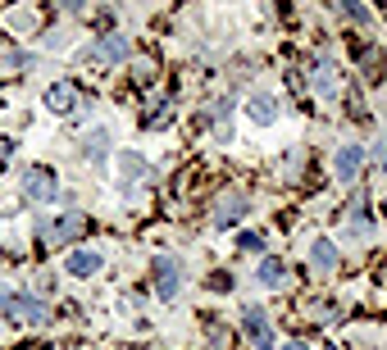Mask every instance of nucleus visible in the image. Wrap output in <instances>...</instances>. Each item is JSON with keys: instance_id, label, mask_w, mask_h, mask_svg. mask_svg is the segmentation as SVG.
<instances>
[{"instance_id": "1", "label": "nucleus", "mask_w": 387, "mask_h": 350, "mask_svg": "<svg viewBox=\"0 0 387 350\" xmlns=\"http://www.w3.org/2000/svg\"><path fill=\"white\" fill-rule=\"evenodd\" d=\"M0 314L10 318V323H19V328H46L50 323V305L37 300V295H10Z\"/></svg>"}, {"instance_id": "2", "label": "nucleus", "mask_w": 387, "mask_h": 350, "mask_svg": "<svg viewBox=\"0 0 387 350\" xmlns=\"http://www.w3.org/2000/svg\"><path fill=\"white\" fill-rule=\"evenodd\" d=\"M23 196H28V200H37V205L55 200V196H59V182H55V173H50L46 164L23 168Z\"/></svg>"}, {"instance_id": "3", "label": "nucleus", "mask_w": 387, "mask_h": 350, "mask_svg": "<svg viewBox=\"0 0 387 350\" xmlns=\"http://www.w3.org/2000/svg\"><path fill=\"white\" fill-rule=\"evenodd\" d=\"M41 105H46V110H50V114H59V119H64V114H73L77 105H82V91H77L73 82H68V77H64V82H50V87H46Z\"/></svg>"}, {"instance_id": "4", "label": "nucleus", "mask_w": 387, "mask_h": 350, "mask_svg": "<svg viewBox=\"0 0 387 350\" xmlns=\"http://www.w3.org/2000/svg\"><path fill=\"white\" fill-rule=\"evenodd\" d=\"M242 323H246V332H251L255 350H274V332H269V318H265V309H260V305H246L242 309Z\"/></svg>"}, {"instance_id": "5", "label": "nucleus", "mask_w": 387, "mask_h": 350, "mask_svg": "<svg viewBox=\"0 0 387 350\" xmlns=\"http://www.w3.org/2000/svg\"><path fill=\"white\" fill-rule=\"evenodd\" d=\"M151 273H155L160 295H164V300H173V295H178V260H173V255H155V260H151Z\"/></svg>"}, {"instance_id": "6", "label": "nucleus", "mask_w": 387, "mask_h": 350, "mask_svg": "<svg viewBox=\"0 0 387 350\" xmlns=\"http://www.w3.org/2000/svg\"><path fill=\"white\" fill-rule=\"evenodd\" d=\"M360 164H365V146H342V150H337V159H332V168H337V177H342V182H355Z\"/></svg>"}, {"instance_id": "7", "label": "nucleus", "mask_w": 387, "mask_h": 350, "mask_svg": "<svg viewBox=\"0 0 387 350\" xmlns=\"http://www.w3.org/2000/svg\"><path fill=\"white\" fill-rule=\"evenodd\" d=\"M242 214H246V196H223L214 205V228H232Z\"/></svg>"}, {"instance_id": "8", "label": "nucleus", "mask_w": 387, "mask_h": 350, "mask_svg": "<svg viewBox=\"0 0 387 350\" xmlns=\"http://www.w3.org/2000/svg\"><path fill=\"white\" fill-rule=\"evenodd\" d=\"M64 269H68V278H91V273H100V255L96 251H73L64 260Z\"/></svg>"}, {"instance_id": "9", "label": "nucleus", "mask_w": 387, "mask_h": 350, "mask_svg": "<svg viewBox=\"0 0 387 350\" xmlns=\"http://www.w3.org/2000/svg\"><path fill=\"white\" fill-rule=\"evenodd\" d=\"M246 114H251V123L265 128V123L278 119V105H274V96H251V100H246Z\"/></svg>"}, {"instance_id": "10", "label": "nucleus", "mask_w": 387, "mask_h": 350, "mask_svg": "<svg viewBox=\"0 0 387 350\" xmlns=\"http://www.w3.org/2000/svg\"><path fill=\"white\" fill-rule=\"evenodd\" d=\"M91 55L110 59V64H123V59H128V41H123V37H100V41H96V50H91Z\"/></svg>"}, {"instance_id": "11", "label": "nucleus", "mask_w": 387, "mask_h": 350, "mask_svg": "<svg viewBox=\"0 0 387 350\" xmlns=\"http://www.w3.org/2000/svg\"><path fill=\"white\" fill-rule=\"evenodd\" d=\"M310 260H314V269H328L332 273V269H337V246H332L328 237H319L314 246H310Z\"/></svg>"}, {"instance_id": "12", "label": "nucleus", "mask_w": 387, "mask_h": 350, "mask_svg": "<svg viewBox=\"0 0 387 350\" xmlns=\"http://www.w3.org/2000/svg\"><path fill=\"white\" fill-rule=\"evenodd\" d=\"M255 278H260L265 286H283V278H287V264L278 260V255H269V260L260 264V273H255Z\"/></svg>"}, {"instance_id": "13", "label": "nucleus", "mask_w": 387, "mask_h": 350, "mask_svg": "<svg viewBox=\"0 0 387 350\" xmlns=\"http://www.w3.org/2000/svg\"><path fill=\"white\" fill-rule=\"evenodd\" d=\"M169 123H173V105H169V100H160L151 114H142V128H151V132H164Z\"/></svg>"}, {"instance_id": "14", "label": "nucleus", "mask_w": 387, "mask_h": 350, "mask_svg": "<svg viewBox=\"0 0 387 350\" xmlns=\"http://www.w3.org/2000/svg\"><path fill=\"white\" fill-rule=\"evenodd\" d=\"M105 142H110V132H91L87 142H82V159H100V155H105Z\"/></svg>"}, {"instance_id": "15", "label": "nucleus", "mask_w": 387, "mask_h": 350, "mask_svg": "<svg viewBox=\"0 0 387 350\" xmlns=\"http://www.w3.org/2000/svg\"><path fill=\"white\" fill-rule=\"evenodd\" d=\"M337 77H332V64H314V91H332Z\"/></svg>"}, {"instance_id": "16", "label": "nucleus", "mask_w": 387, "mask_h": 350, "mask_svg": "<svg viewBox=\"0 0 387 350\" xmlns=\"http://www.w3.org/2000/svg\"><path fill=\"white\" fill-rule=\"evenodd\" d=\"M133 82H137V87H151V82H155V64H151V59L133 64Z\"/></svg>"}, {"instance_id": "17", "label": "nucleus", "mask_w": 387, "mask_h": 350, "mask_svg": "<svg viewBox=\"0 0 387 350\" xmlns=\"http://www.w3.org/2000/svg\"><path fill=\"white\" fill-rule=\"evenodd\" d=\"M351 228L355 232H369V205H355L351 209Z\"/></svg>"}, {"instance_id": "18", "label": "nucleus", "mask_w": 387, "mask_h": 350, "mask_svg": "<svg viewBox=\"0 0 387 350\" xmlns=\"http://www.w3.org/2000/svg\"><path fill=\"white\" fill-rule=\"evenodd\" d=\"M242 251H265V237H260V232H242Z\"/></svg>"}, {"instance_id": "19", "label": "nucleus", "mask_w": 387, "mask_h": 350, "mask_svg": "<svg viewBox=\"0 0 387 350\" xmlns=\"http://www.w3.org/2000/svg\"><path fill=\"white\" fill-rule=\"evenodd\" d=\"M228 114H232V105H228V100H214V105H210V114H205V119H228Z\"/></svg>"}, {"instance_id": "20", "label": "nucleus", "mask_w": 387, "mask_h": 350, "mask_svg": "<svg viewBox=\"0 0 387 350\" xmlns=\"http://www.w3.org/2000/svg\"><path fill=\"white\" fill-rule=\"evenodd\" d=\"M346 14H351L355 23H369V10H360V5H346Z\"/></svg>"}, {"instance_id": "21", "label": "nucleus", "mask_w": 387, "mask_h": 350, "mask_svg": "<svg viewBox=\"0 0 387 350\" xmlns=\"http://www.w3.org/2000/svg\"><path fill=\"white\" fill-rule=\"evenodd\" d=\"M10 155H14V142H5V137H0V164H5Z\"/></svg>"}, {"instance_id": "22", "label": "nucleus", "mask_w": 387, "mask_h": 350, "mask_svg": "<svg viewBox=\"0 0 387 350\" xmlns=\"http://www.w3.org/2000/svg\"><path fill=\"white\" fill-rule=\"evenodd\" d=\"M5 300H10V286L0 282V309H5Z\"/></svg>"}, {"instance_id": "23", "label": "nucleus", "mask_w": 387, "mask_h": 350, "mask_svg": "<svg viewBox=\"0 0 387 350\" xmlns=\"http://www.w3.org/2000/svg\"><path fill=\"white\" fill-rule=\"evenodd\" d=\"M278 350H305V346H301V341H287V346H278Z\"/></svg>"}, {"instance_id": "24", "label": "nucleus", "mask_w": 387, "mask_h": 350, "mask_svg": "<svg viewBox=\"0 0 387 350\" xmlns=\"http://www.w3.org/2000/svg\"><path fill=\"white\" fill-rule=\"evenodd\" d=\"M0 110H5V96H0Z\"/></svg>"}, {"instance_id": "25", "label": "nucleus", "mask_w": 387, "mask_h": 350, "mask_svg": "<svg viewBox=\"0 0 387 350\" xmlns=\"http://www.w3.org/2000/svg\"><path fill=\"white\" fill-rule=\"evenodd\" d=\"M323 350H337V346H323Z\"/></svg>"}]
</instances>
